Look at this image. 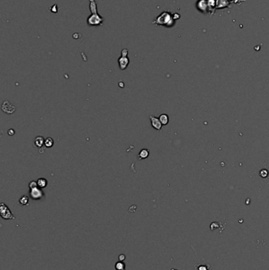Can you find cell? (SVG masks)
Segmentation results:
<instances>
[{
  "label": "cell",
  "instance_id": "obj_10",
  "mask_svg": "<svg viewBox=\"0 0 269 270\" xmlns=\"http://www.w3.org/2000/svg\"><path fill=\"white\" fill-rule=\"evenodd\" d=\"M37 184L40 188H45L47 186V180L44 178H40L37 180Z\"/></svg>",
  "mask_w": 269,
  "mask_h": 270
},
{
  "label": "cell",
  "instance_id": "obj_7",
  "mask_svg": "<svg viewBox=\"0 0 269 270\" xmlns=\"http://www.w3.org/2000/svg\"><path fill=\"white\" fill-rule=\"evenodd\" d=\"M149 119H150L151 120V125H152V127H153L154 129L158 130V131L162 129V126H163V124L161 123L160 119H158V118H156V117L155 116H153V115L149 117Z\"/></svg>",
  "mask_w": 269,
  "mask_h": 270
},
{
  "label": "cell",
  "instance_id": "obj_2",
  "mask_svg": "<svg viewBox=\"0 0 269 270\" xmlns=\"http://www.w3.org/2000/svg\"><path fill=\"white\" fill-rule=\"evenodd\" d=\"M0 215L2 216V218L5 219V220H14L15 219V216L13 213L10 210L7 205H5L4 203H1L0 205Z\"/></svg>",
  "mask_w": 269,
  "mask_h": 270
},
{
  "label": "cell",
  "instance_id": "obj_18",
  "mask_svg": "<svg viewBox=\"0 0 269 270\" xmlns=\"http://www.w3.org/2000/svg\"><path fill=\"white\" fill-rule=\"evenodd\" d=\"M29 187L30 190H31V189H34V188H36V187H38L37 182H36V181H32V182H29Z\"/></svg>",
  "mask_w": 269,
  "mask_h": 270
},
{
  "label": "cell",
  "instance_id": "obj_8",
  "mask_svg": "<svg viewBox=\"0 0 269 270\" xmlns=\"http://www.w3.org/2000/svg\"><path fill=\"white\" fill-rule=\"evenodd\" d=\"M44 143H45V140H44V137H42V136H37L34 141V145L38 148H43V146H44Z\"/></svg>",
  "mask_w": 269,
  "mask_h": 270
},
{
  "label": "cell",
  "instance_id": "obj_14",
  "mask_svg": "<svg viewBox=\"0 0 269 270\" xmlns=\"http://www.w3.org/2000/svg\"><path fill=\"white\" fill-rule=\"evenodd\" d=\"M54 145V140L52 138H47L45 139V143H44V146L46 148H51Z\"/></svg>",
  "mask_w": 269,
  "mask_h": 270
},
{
  "label": "cell",
  "instance_id": "obj_15",
  "mask_svg": "<svg viewBox=\"0 0 269 270\" xmlns=\"http://www.w3.org/2000/svg\"><path fill=\"white\" fill-rule=\"evenodd\" d=\"M115 269L116 270H125L126 269V265H125L123 262H118L115 263Z\"/></svg>",
  "mask_w": 269,
  "mask_h": 270
},
{
  "label": "cell",
  "instance_id": "obj_9",
  "mask_svg": "<svg viewBox=\"0 0 269 270\" xmlns=\"http://www.w3.org/2000/svg\"><path fill=\"white\" fill-rule=\"evenodd\" d=\"M148 156H149V150L147 148H143L138 154V158L139 160H144V159L148 158Z\"/></svg>",
  "mask_w": 269,
  "mask_h": 270
},
{
  "label": "cell",
  "instance_id": "obj_19",
  "mask_svg": "<svg viewBox=\"0 0 269 270\" xmlns=\"http://www.w3.org/2000/svg\"><path fill=\"white\" fill-rule=\"evenodd\" d=\"M7 134L8 135H10V136H13V135H14V134H15V131H14V130H13V129H10V130L7 131Z\"/></svg>",
  "mask_w": 269,
  "mask_h": 270
},
{
  "label": "cell",
  "instance_id": "obj_17",
  "mask_svg": "<svg viewBox=\"0 0 269 270\" xmlns=\"http://www.w3.org/2000/svg\"><path fill=\"white\" fill-rule=\"evenodd\" d=\"M260 175H261V177H262V178H267L268 175V171L266 170V169H263V170H261V171L260 172Z\"/></svg>",
  "mask_w": 269,
  "mask_h": 270
},
{
  "label": "cell",
  "instance_id": "obj_20",
  "mask_svg": "<svg viewBox=\"0 0 269 270\" xmlns=\"http://www.w3.org/2000/svg\"><path fill=\"white\" fill-rule=\"evenodd\" d=\"M119 259L120 262H123V261H125V259H126V256H125V254L119 255Z\"/></svg>",
  "mask_w": 269,
  "mask_h": 270
},
{
  "label": "cell",
  "instance_id": "obj_6",
  "mask_svg": "<svg viewBox=\"0 0 269 270\" xmlns=\"http://www.w3.org/2000/svg\"><path fill=\"white\" fill-rule=\"evenodd\" d=\"M16 109H17L16 107L13 106V104L8 100H5L2 104V110L3 112H5L6 114H13V112H15Z\"/></svg>",
  "mask_w": 269,
  "mask_h": 270
},
{
  "label": "cell",
  "instance_id": "obj_5",
  "mask_svg": "<svg viewBox=\"0 0 269 270\" xmlns=\"http://www.w3.org/2000/svg\"><path fill=\"white\" fill-rule=\"evenodd\" d=\"M29 194L33 200H40L44 196V192L42 191L41 188H40V187H36L34 189H31Z\"/></svg>",
  "mask_w": 269,
  "mask_h": 270
},
{
  "label": "cell",
  "instance_id": "obj_22",
  "mask_svg": "<svg viewBox=\"0 0 269 270\" xmlns=\"http://www.w3.org/2000/svg\"><path fill=\"white\" fill-rule=\"evenodd\" d=\"M171 270H178V269H171Z\"/></svg>",
  "mask_w": 269,
  "mask_h": 270
},
{
  "label": "cell",
  "instance_id": "obj_13",
  "mask_svg": "<svg viewBox=\"0 0 269 270\" xmlns=\"http://www.w3.org/2000/svg\"><path fill=\"white\" fill-rule=\"evenodd\" d=\"M90 11L92 13H97V7H96V3L95 0H90Z\"/></svg>",
  "mask_w": 269,
  "mask_h": 270
},
{
  "label": "cell",
  "instance_id": "obj_12",
  "mask_svg": "<svg viewBox=\"0 0 269 270\" xmlns=\"http://www.w3.org/2000/svg\"><path fill=\"white\" fill-rule=\"evenodd\" d=\"M29 197L26 196V195H23L21 196V197L19 199V203L21 205H29Z\"/></svg>",
  "mask_w": 269,
  "mask_h": 270
},
{
  "label": "cell",
  "instance_id": "obj_3",
  "mask_svg": "<svg viewBox=\"0 0 269 270\" xmlns=\"http://www.w3.org/2000/svg\"><path fill=\"white\" fill-rule=\"evenodd\" d=\"M128 49H123L122 51V54H121V57H119V68L122 70H126L129 65V59L128 58Z\"/></svg>",
  "mask_w": 269,
  "mask_h": 270
},
{
  "label": "cell",
  "instance_id": "obj_1",
  "mask_svg": "<svg viewBox=\"0 0 269 270\" xmlns=\"http://www.w3.org/2000/svg\"><path fill=\"white\" fill-rule=\"evenodd\" d=\"M174 20L175 19L174 18V17L169 11H163L156 18L153 23L156 24L157 25L165 26L170 28L174 25Z\"/></svg>",
  "mask_w": 269,
  "mask_h": 270
},
{
  "label": "cell",
  "instance_id": "obj_21",
  "mask_svg": "<svg viewBox=\"0 0 269 270\" xmlns=\"http://www.w3.org/2000/svg\"><path fill=\"white\" fill-rule=\"evenodd\" d=\"M119 87H122V88H124V83H123L122 81H120V82H119Z\"/></svg>",
  "mask_w": 269,
  "mask_h": 270
},
{
  "label": "cell",
  "instance_id": "obj_11",
  "mask_svg": "<svg viewBox=\"0 0 269 270\" xmlns=\"http://www.w3.org/2000/svg\"><path fill=\"white\" fill-rule=\"evenodd\" d=\"M159 119H160V120L161 123H162V124H163V125H164V126H165V125H167V124H168V122H169V117H168V115H167V114H162V115H160V118H159Z\"/></svg>",
  "mask_w": 269,
  "mask_h": 270
},
{
  "label": "cell",
  "instance_id": "obj_16",
  "mask_svg": "<svg viewBox=\"0 0 269 270\" xmlns=\"http://www.w3.org/2000/svg\"><path fill=\"white\" fill-rule=\"evenodd\" d=\"M195 269H196V270H210L211 266L207 265H196Z\"/></svg>",
  "mask_w": 269,
  "mask_h": 270
},
{
  "label": "cell",
  "instance_id": "obj_4",
  "mask_svg": "<svg viewBox=\"0 0 269 270\" xmlns=\"http://www.w3.org/2000/svg\"><path fill=\"white\" fill-rule=\"evenodd\" d=\"M104 19L98 13H92L87 19V23L88 25H101L103 24Z\"/></svg>",
  "mask_w": 269,
  "mask_h": 270
}]
</instances>
